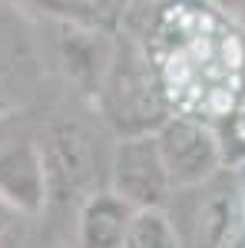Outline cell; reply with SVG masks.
<instances>
[{"mask_svg":"<svg viewBox=\"0 0 245 248\" xmlns=\"http://www.w3.org/2000/svg\"><path fill=\"white\" fill-rule=\"evenodd\" d=\"M139 50L172 116L215 126L245 90V33L209 0H152Z\"/></svg>","mask_w":245,"mask_h":248,"instance_id":"6da1fadb","label":"cell"},{"mask_svg":"<svg viewBox=\"0 0 245 248\" xmlns=\"http://www.w3.org/2000/svg\"><path fill=\"white\" fill-rule=\"evenodd\" d=\"M179 248H229L242 225V195L232 169H222L209 182L176 189L166 205Z\"/></svg>","mask_w":245,"mask_h":248,"instance_id":"7a4b0ae2","label":"cell"},{"mask_svg":"<svg viewBox=\"0 0 245 248\" xmlns=\"http://www.w3.org/2000/svg\"><path fill=\"white\" fill-rule=\"evenodd\" d=\"M103 90H106L110 119L126 133V139L130 136H152L172 116L139 43L126 46V53L113 60Z\"/></svg>","mask_w":245,"mask_h":248,"instance_id":"3957f363","label":"cell"},{"mask_svg":"<svg viewBox=\"0 0 245 248\" xmlns=\"http://www.w3.org/2000/svg\"><path fill=\"white\" fill-rule=\"evenodd\" d=\"M152 136H156V146L163 155V166L169 172L172 192L209 182L212 175H219L226 169L215 126H209L202 119L169 116Z\"/></svg>","mask_w":245,"mask_h":248,"instance_id":"277c9868","label":"cell"},{"mask_svg":"<svg viewBox=\"0 0 245 248\" xmlns=\"http://www.w3.org/2000/svg\"><path fill=\"white\" fill-rule=\"evenodd\" d=\"M113 195H119L132 212L166 209L172 199L169 172L156 146V136H130L113 155Z\"/></svg>","mask_w":245,"mask_h":248,"instance_id":"5b68a950","label":"cell"},{"mask_svg":"<svg viewBox=\"0 0 245 248\" xmlns=\"http://www.w3.org/2000/svg\"><path fill=\"white\" fill-rule=\"evenodd\" d=\"M132 218V209L113 195H96L83 212V248H123V235Z\"/></svg>","mask_w":245,"mask_h":248,"instance_id":"8992f818","label":"cell"},{"mask_svg":"<svg viewBox=\"0 0 245 248\" xmlns=\"http://www.w3.org/2000/svg\"><path fill=\"white\" fill-rule=\"evenodd\" d=\"M123 248H179L176 229H172L166 209H139L132 212Z\"/></svg>","mask_w":245,"mask_h":248,"instance_id":"52a82bcc","label":"cell"},{"mask_svg":"<svg viewBox=\"0 0 245 248\" xmlns=\"http://www.w3.org/2000/svg\"><path fill=\"white\" fill-rule=\"evenodd\" d=\"M215 136H219V146H222L226 169H242L245 166V90L232 103V109L215 123Z\"/></svg>","mask_w":245,"mask_h":248,"instance_id":"ba28073f","label":"cell"},{"mask_svg":"<svg viewBox=\"0 0 245 248\" xmlns=\"http://www.w3.org/2000/svg\"><path fill=\"white\" fill-rule=\"evenodd\" d=\"M30 3H37L43 10H50V14H60V17H70V20H80V23H99L103 14L90 7L86 0H30Z\"/></svg>","mask_w":245,"mask_h":248,"instance_id":"9c48e42d","label":"cell"},{"mask_svg":"<svg viewBox=\"0 0 245 248\" xmlns=\"http://www.w3.org/2000/svg\"><path fill=\"white\" fill-rule=\"evenodd\" d=\"M209 3H212L235 30L245 33V0H209Z\"/></svg>","mask_w":245,"mask_h":248,"instance_id":"30bf717a","label":"cell"},{"mask_svg":"<svg viewBox=\"0 0 245 248\" xmlns=\"http://www.w3.org/2000/svg\"><path fill=\"white\" fill-rule=\"evenodd\" d=\"M90 7H96L103 17H113L116 10H119V3H126V0H86Z\"/></svg>","mask_w":245,"mask_h":248,"instance_id":"8fae6325","label":"cell"},{"mask_svg":"<svg viewBox=\"0 0 245 248\" xmlns=\"http://www.w3.org/2000/svg\"><path fill=\"white\" fill-rule=\"evenodd\" d=\"M235 179H239V195H242V225H245V166L242 169H232Z\"/></svg>","mask_w":245,"mask_h":248,"instance_id":"7c38bea8","label":"cell"},{"mask_svg":"<svg viewBox=\"0 0 245 248\" xmlns=\"http://www.w3.org/2000/svg\"><path fill=\"white\" fill-rule=\"evenodd\" d=\"M229 248H245V229L239 232V235H235V238H232V245Z\"/></svg>","mask_w":245,"mask_h":248,"instance_id":"4fadbf2b","label":"cell"},{"mask_svg":"<svg viewBox=\"0 0 245 248\" xmlns=\"http://www.w3.org/2000/svg\"><path fill=\"white\" fill-rule=\"evenodd\" d=\"M139 3H152V0H139Z\"/></svg>","mask_w":245,"mask_h":248,"instance_id":"5bb4252c","label":"cell"},{"mask_svg":"<svg viewBox=\"0 0 245 248\" xmlns=\"http://www.w3.org/2000/svg\"><path fill=\"white\" fill-rule=\"evenodd\" d=\"M242 63H245V57H242Z\"/></svg>","mask_w":245,"mask_h":248,"instance_id":"9a60e30c","label":"cell"}]
</instances>
